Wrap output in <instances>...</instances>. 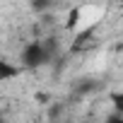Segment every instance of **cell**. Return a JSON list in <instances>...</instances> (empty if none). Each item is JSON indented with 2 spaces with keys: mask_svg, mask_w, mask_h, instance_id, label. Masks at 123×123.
<instances>
[{
  "mask_svg": "<svg viewBox=\"0 0 123 123\" xmlns=\"http://www.w3.org/2000/svg\"><path fill=\"white\" fill-rule=\"evenodd\" d=\"M113 106H116L118 111H123V92H116V94H113Z\"/></svg>",
  "mask_w": 123,
  "mask_h": 123,
  "instance_id": "7a4b0ae2",
  "label": "cell"
},
{
  "mask_svg": "<svg viewBox=\"0 0 123 123\" xmlns=\"http://www.w3.org/2000/svg\"><path fill=\"white\" fill-rule=\"evenodd\" d=\"M51 58H53V48H51V43L36 39V41H29V43L22 48V53H19V63H22V65H19V68L34 70V68L46 65Z\"/></svg>",
  "mask_w": 123,
  "mask_h": 123,
  "instance_id": "6da1fadb",
  "label": "cell"
}]
</instances>
